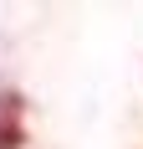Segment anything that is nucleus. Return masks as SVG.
I'll return each instance as SVG.
<instances>
[{"label":"nucleus","instance_id":"nucleus-1","mask_svg":"<svg viewBox=\"0 0 143 149\" xmlns=\"http://www.w3.org/2000/svg\"><path fill=\"white\" fill-rule=\"evenodd\" d=\"M21 103L15 98H0V149H21Z\"/></svg>","mask_w":143,"mask_h":149}]
</instances>
